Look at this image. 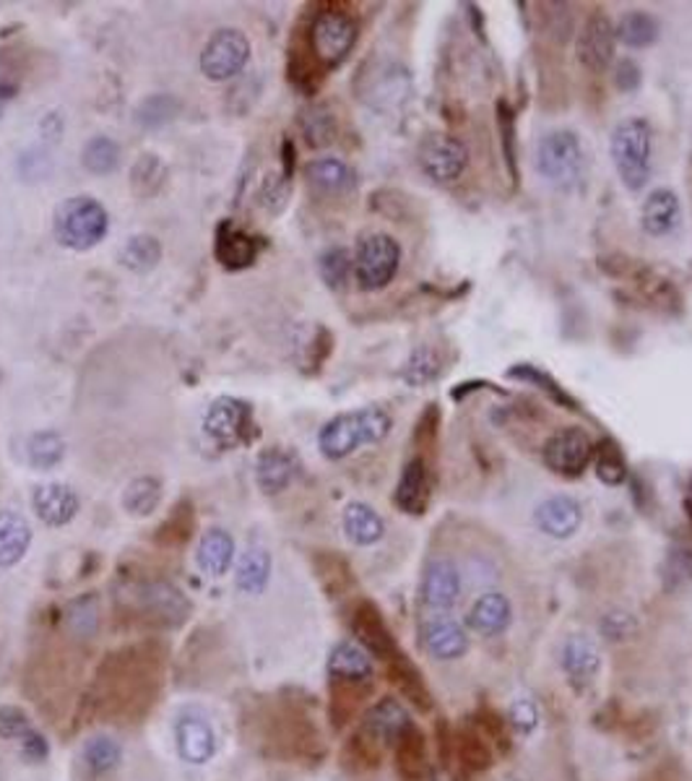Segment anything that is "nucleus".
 <instances>
[{
  "mask_svg": "<svg viewBox=\"0 0 692 781\" xmlns=\"http://www.w3.org/2000/svg\"><path fill=\"white\" fill-rule=\"evenodd\" d=\"M394 420L383 407H365L357 412L336 415L318 433L320 454L331 462L347 458L349 454L367 443H380L390 433Z\"/></svg>",
  "mask_w": 692,
  "mask_h": 781,
  "instance_id": "1",
  "label": "nucleus"
},
{
  "mask_svg": "<svg viewBox=\"0 0 692 781\" xmlns=\"http://www.w3.org/2000/svg\"><path fill=\"white\" fill-rule=\"evenodd\" d=\"M109 230L107 209L92 196L66 198L55 209V237L68 250H92L105 240Z\"/></svg>",
  "mask_w": 692,
  "mask_h": 781,
  "instance_id": "2",
  "label": "nucleus"
},
{
  "mask_svg": "<svg viewBox=\"0 0 692 781\" xmlns=\"http://www.w3.org/2000/svg\"><path fill=\"white\" fill-rule=\"evenodd\" d=\"M612 162L628 190H641L650 177V126L643 118H628L612 130Z\"/></svg>",
  "mask_w": 692,
  "mask_h": 781,
  "instance_id": "3",
  "label": "nucleus"
},
{
  "mask_svg": "<svg viewBox=\"0 0 692 781\" xmlns=\"http://www.w3.org/2000/svg\"><path fill=\"white\" fill-rule=\"evenodd\" d=\"M537 170L547 183L571 190L584 175V149L573 130H552L537 143Z\"/></svg>",
  "mask_w": 692,
  "mask_h": 781,
  "instance_id": "4",
  "label": "nucleus"
},
{
  "mask_svg": "<svg viewBox=\"0 0 692 781\" xmlns=\"http://www.w3.org/2000/svg\"><path fill=\"white\" fill-rule=\"evenodd\" d=\"M401 266V248L386 232H370L354 253V279L365 292L383 290L394 282Z\"/></svg>",
  "mask_w": 692,
  "mask_h": 781,
  "instance_id": "5",
  "label": "nucleus"
},
{
  "mask_svg": "<svg viewBox=\"0 0 692 781\" xmlns=\"http://www.w3.org/2000/svg\"><path fill=\"white\" fill-rule=\"evenodd\" d=\"M357 43V22L344 11H320L310 24L313 55L324 68H336L347 60Z\"/></svg>",
  "mask_w": 692,
  "mask_h": 781,
  "instance_id": "6",
  "label": "nucleus"
},
{
  "mask_svg": "<svg viewBox=\"0 0 692 781\" xmlns=\"http://www.w3.org/2000/svg\"><path fill=\"white\" fill-rule=\"evenodd\" d=\"M203 433L214 441L219 448H237L253 441L256 422L248 401L235 396H219L203 417Z\"/></svg>",
  "mask_w": 692,
  "mask_h": 781,
  "instance_id": "7",
  "label": "nucleus"
},
{
  "mask_svg": "<svg viewBox=\"0 0 692 781\" xmlns=\"http://www.w3.org/2000/svg\"><path fill=\"white\" fill-rule=\"evenodd\" d=\"M250 58V39L239 30H219L211 34L201 53V71L211 81L237 77Z\"/></svg>",
  "mask_w": 692,
  "mask_h": 781,
  "instance_id": "8",
  "label": "nucleus"
},
{
  "mask_svg": "<svg viewBox=\"0 0 692 781\" xmlns=\"http://www.w3.org/2000/svg\"><path fill=\"white\" fill-rule=\"evenodd\" d=\"M420 164L435 183H456L469 164V149L448 133H433L422 141Z\"/></svg>",
  "mask_w": 692,
  "mask_h": 781,
  "instance_id": "9",
  "label": "nucleus"
},
{
  "mask_svg": "<svg viewBox=\"0 0 692 781\" xmlns=\"http://www.w3.org/2000/svg\"><path fill=\"white\" fill-rule=\"evenodd\" d=\"M594 458V441L586 430L563 428L558 430L544 445V464L560 477L584 475L588 462Z\"/></svg>",
  "mask_w": 692,
  "mask_h": 781,
  "instance_id": "10",
  "label": "nucleus"
},
{
  "mask_svg": "<svg viewBox=\"0 0 692 781\" xmlns=\"http://www.w3.org/2000/svg\"><path fill=\"white\" fill-rule=\"evenodd\" d=\"M420 597L424 609L433 615L450 613V609L456 607V602L461 599V573H458L454 560L448 558L430 560L422 575Z\"/></svg>",
  "mask_w": 692,
  "mask_h": 781,
  "instance_id": "11",
  "label": "nucleus"
},
{
  "mask_svg": "<svg viewBox=\"0 0 692 781\" xmlns=\"http://www.w3.org/2000/svg\"><path fill=\"white\" fill-rule=\"evenodd\" d=\"M617 47V32L614 24L609 22L605 13H594L586 19L584 30L578 34V60L580 66L588 68L591 73H605L609 63L614 60Z\"/></svg>",
  "mask_w": 692,
  "mask_h": 781,
  "instance_id": "12",
  "label": "nucleus"
},
{
  "mask_svg": "<svg viewBox=\"0 0 692 781\" xmlns=\"http://www.w3.org/2000/svg\"><path fill=\"white\" fill-rule=\"evenodd\" d=\"M422 643L435 660H445V662L458 660V656H464L466 649H469V639H466L464 626L450 618L448 613L430 615V618L422 622Z\"/></svg>",
  "mask_w": 692,
  "mask_h": 781,
  "instance_id": "13",
  "label": "nucleus"
},
{
  "mask_svg": "<svg viewBox=\"0 0 692 781\" xmlns=\"http://www.w3.org/2000/svg\"><path fill=\"white\" fill-rule=\"evenodd\" d=\"M175 745L185 763H209L216 756L214 727L203 716L185 714L175 724Z\"/></svg>",
  "mask_w": 692,
  "mask_h": 781,
  "instance_id": "14",
  "label": "nucleus"
},
{
  "mask_svg": "<svg viewBox=\"0 0 692 781\" xmlns=\"http://www.w3.org/2000/svg\"><path fill=\"white\" fill-rule=\"evenodd\" d=\"M32 509L37 513L39 521H45L47 526H66L79 516V496L68 485L47 482L34 488L32 492Z\"/></svg>",
  "mask_w": 692,
  "mask_h": 781,
  "instance_id": "15",
  "label": "nucleus"
},
{
  "mask_svg": "<svg viewBox=\"0 0 692 781\" xmlns=\"http://www.w3.org/2000/svg\"><path fill=\"white\" fill-rule=\"evenodd\" d=\"M539 532H544L552 539H567L580 529L584 521V509L571 496H552L544 503H539L537 513H533Z\"/></svg>",
  "mask_w": 692,
  "mask_h": 781,
  "instance_id": "16",
  "label": "nucleus"
},
{
  "mask_svg": "<svg viewBox=\"0 0 692 781\" xmlns=\"http://www.w3.org/2000/svg\"><path fill=\"white\" fill-rule=\"evenodd\" d=\"M260 248H263V240L260 237L248 235V232L239 230L237 224H232V222L219 224L214 253L224 269H230V271L248 269V266H253V260L258 258Z\"/></svg>",
  "mask_w": 692,
  "mask_h": 781,
  "instance_id": "17",
  "label": "nucleus"
},
{
  "mask_svg": "<svg viewBox=\"0 0 692 781\" xmlns=\"http://www.w3.org/2000/svg\"><path fill=\"white\" fill-rule=\"evenodd\" d=\"M560 664H563L565 675L571 677L573 683L586 685L599 673L601 651L594 639H588L584 633H573L567 636L563 646H560Z\"/></svg>",
  "mask_w": 692,
  "mask_h": 781,
  "instance_id": "18",
  "label": "nucleus"
},
{
  "mask_svg": "<svg viewBox=\"0 0 692 781\" xmlns=\"http://www.w3.org/2000/svg\"><path fill=\"white\" fill-rule=\"evenodd\" d=\"M430 503V469L422 456L411 458L396 485V505L411 516H422Z\"/></svg>",
  "mask_w": 692,
  "mask_h": 781,
  "instance_id": "19",
  "label": "nucleus"
},
{
  "mask_svg": "<svg viewBox=\"0 0 692 781\" xmlns=\"http://www.w3.org/2000/svg\"><path fill=\"white\" fill-rule=\"evenodd\" d=\"M511 615H513L511 599L500 592H488L482 594V597L474 602V607L469 609L466 626L474 630L477 636L492 639V636H500L503 630H508Z\"/></svg>",
  "mask_w": 692,
  "mask_h": 781,
  "instance_id": "20",
  "label": "nucleus"
},
{
  "mask_svg": "<svg viewBox=\"0 0 692 781\" xmlns=\"http://www.w3.org/2000/svg\"><path fill=\"white\" fill-rule=\"evenodd\" d=\"M680 217H682V207L675 190L656 188L650 190V196L643 201L641 224L648 235L654 237L669 235V232L680 224Z\"/></svg>",
  "mask_w": 692,
  "mask_h": 781,
  "instance_id": "21",
  "label": "nucleus"
},
{
  "mask_svg": "<svg viewBox=\"0 0 692 781\" xmlns=\"http://www.w3.org/2000/svg\"><path fill=\"white\" fill-rule=\"evenodd\" d=\"M294 475H297V462L286 451L269 448L258 456L256 482L266 496H277V492L290 488Z\"/></svg>",
  "mask_w": 692,
  "mask_h": 781,
  "instance_id": "22",
  "label": "nucleus"
},
{
  "mask_svg": "<svg viewBox=\"0 0 692 781\" xmlns=\"http://www.w3.org/2000/svg\"><path fill=\"white\" fill-rule=\"evenodd\" d=\"M196 563L206 575H224L235 563V539L224 529H209L198 543Z\"/></svg>",
  "mask_w": 692,
  "mask_h": 781,
  "instance_id": "23",
  "label": "nucleus"
},
{
  "mask_svg": "<svg viewBox=\"0 0 692 781\" xmlns=\"http://www.w3.org/2000/svg\"><path fill=\"white\" fill-rule=\"evenodd\" d=\"M32 545V526L22 513L0 511V568H13Z\"/></svg>",
  "mask_w": 692,
  "mask_h": 781,
  "instance_id": "24",
  "label": "nucleus"
},
{
  "mask_svg": "<svg viewBox=\"0 0 692 781\" xmlns=\"http://www.w3.org/2000/svg\"><path fill=\"white\" fill-rule=\"evenodd\" d=\"M341 524H344V534L349 543L360 547L380 543L383 534H386V524H383L378 511H375L373 505L360 503V500H354V503L347 505L344 516H341Z\"/></svg>",
  "mask_w": 692,
  "mask_h": 781,
  "instance_id": "25",
  "label": "nucleus"
},
{
  "mask_svg": "<svg viewBox=\"0 0 692 781\" xmlns=\"http://www.w3.org/2000/svg\"><path fill=\"white\" fill-rule=\"evenodd\" d=\"M307 183L315 194L324 196H341L347 190L354 188V173L347 162L333 160V156H326V160H315L307 164L305 170Z\"/></svg>",
  "mask_w": 692,
  "mask_h": 781,
  "instance_id": "26",
  "label": "nucleus"
},
{
  "mask_svg": "<svg viewBox=\"0 0 692 781\" xmlns=\"http://www.w3.org/2000/svg\"><path fill=\"white\" fill-rule=\"evenodd\" d=\"M271 579V552L260 545H250L248 550L239 555L235 584L243 594L258 597L266 592Z\"/></svg>",
  "mask_w": 692,
  "mask_h": 781,
  "instance_id": "27",
  "label": "nucleus"
},
{
  "mask_svg": "<svg viewBox=\"0 0 692 781\" xmlns=\"http://www.w3.org/2000/svg\"><path fill=\"white\" fill-rule=\"evenodd\" d=\"M328 673L336 680L347 683H365L373 677V662H370L367 651L354 641H341L339 646L328 656Z\"/></svg>",
  "mask_w": 692,
  "mask_h": 781,
  "instance_id": "28",
  "label": "nucleus"
},
{
  "mask_svg": "<svg viewBox=\"0 0 692 781\" xmlns=\"http://www.w3.org/2000/svg\"><path fill=\"white\" fill-rule=\"evenodd\" d=\"M409 727L407 709L394 698H386L367 714V732L375 739H399Z\"/></svg>",
  "mask_w": 692,
  "mask_h": 781,
  "instance_id": "29",
  "label": "nucleus"
},
{
  "mask_svg": "<svg viewBox=\"0 0 692 781\" xmlns=\"http://www.w3.org/2000/svg\"><path fill=\"white\" fill-rule=\"evenodd\" d=\"M617 39L622 45L633 47V50H641V47H648L656 43L659 37V22L646 11H630L620 19L617 24Z\"/></svg>",
  "mask_w": 692,
  "mask_h": 781,
  "instance_id": "30",
  "label": "nucleus"
},
{
  "mask_svg": "<svg viewBox=\"0 0 692 781\" xmlns=\"http://www.w3.org/2000/svg\"><path fill=\"white\" fill-rule=\"evenodd\" d=\"M162 503V482L156 477H136L122 492V509L130 516H152Z\"/></svg>",
  "mask_w": 692,
  "mask_h": 781,
  "instance_id": "31",
  "label": "nucleus"
},
{
  "mask_svg": "<svg viewBox=\"0 0 692 781\" xmlns=\"http://www.w3.org/2000/svg\"><path fill=\"white\" fill-rule=\"evenodd\" d=\"M441 373H443L441 354H437L433 347H424V345L417 347L414 352L409 354L407 365L401 368V378L407 381L411 388L430 386V383L441 378Z\"/></svg>",
  "mask_w": 692,
  "mask_h": 781,
  "instance_id": "32",
  "label": "nucleus"
},
{
  "mask_svg": "<svg viewBox=\"0 0 692 781\" xmlns=\"http://www.w3.org/2000/svg\"><path fill=\"white\" fill-rule=\"evenodd\" d=\"M160 258H162V245L160 240L152 235L130 237L120 250V264L136 273L152 271L154 266L160 264Z\"/></svg>",
  "mask_w": 692,
  "mask_h": 781,
  "instance_id": "33",
  "label": "nucleus"
},
{
  "mask_svg": "<svg viewBox=\"0 0 692 781\" xmlns=\"http://www.w3.org/2000/svg\"><path fill=\"white\" fill-rule=\"evenodd\" d=\"M66 456V441L55 430H45V433H34L26 443V458L34 469H52L63 462Z\"/></svg>",
  "mask_w": 692,
  "mask_h": 781,
  "instance_id": "34",
  "label": "nucleus"
},
{
  "mask_svg": "<svg viewBox=\"0 0 692 781\" xmlns=\"http://www.w3.org/2000/svg\"><path fill=\"white\" fill-rule=\"evenodd\" d=\"M81 758H84V766L94 773H109L120 766L122 760V748L118 745V739L97 735L92 739H86L84 750H81Z\"/></svg>",
  "mask_w": 692,
  "mask_h": 781,
  "instance_id": "35",
  "label": "nucleus"
},
{
  "mask_svg": "<svg viewBox=\"0 0 692 781\" xmlns=\"http://www.w3.org/2000/svg\"><path fill=\"white\" fill-rule=\"evenodd\" d=\"M300 126H303L305 141L310 143L313 149H324L336 139V118L331 109L324 105L305 109L303 118H300Z\"/></svg>",
  "mask_w": 692,
  "mask_h": 781,
  "instance_id": "36",
  "label": "nucleus"
},
{
  "mask_svg": "<svg viewBox=\"0 0 692 781\" xmlns=\"http://www.w3.org/2000/svg\"><path fill=\"white\" fill-rule=\"evenodd\" d=\"M81 162L89 173L94 175H109L120 162V147L107 136H94L81 152Z\"/></svg>",
  "mask_w": 692,
  "mask_h": 781,
  "instance_id": "37",
  "label": "nucleus"
},
{
  "mask_svg": "<svg viewBox=\"0 0 692 781\" xmlns=\"http://www.w3.org/2000/svg\"><path fill=\"white\" fill-rule=\"evenodd\" d=\"M596 454V477L609 488H617L628 479V462L622 456L620 445L614 441H601L599 448H594Z\"/></svg>",
  "mask_w": 692,
  "mask_h": 781,
  "instance_id": "38",
  "label": "nucleus"
},
{
  "mask_svg": "<svg viewBox=\"0 0 692 781\" xmlns=\"http://www.w3.org/2000/svg\"><path fill=\"white\" fill-rule=\"evenodd\" d=\"M318 271L331 290H344L354 271V258L344 248H328L318 258Z\"/></svg>",
  "mask_w": 692,
  "mask_h": 781,
  "instance_id": "39",
  "label": "nucleus"
},
{
  "mask_svg": "<svg viewBox=\"0 0 692 781\" xmlns=\"http://www.w3.org/2000/svg\"><path fill=\"white\" fill-rule=\"evenodd\" d=\"M508 378H518V381L529 383V386H539L541 391H547V394H550L554 401H560V404H565V407L575 409V401L571 399V396L565 394L563 388L558 386V381H554L552 375L541 373L539 368H533V365H516V368L508 370Z\"/></svg>",
  "mask_w": 692,
  "mask_h": 781,
  "instance_id": "40",
  "label": "nucleus"
},
{
  "mask_svg": "<svg viewBox=\"0 0 692 781\" xmlns=\"http://www.w3.org/2000/svg\"><path fill=\"white\" fill-rule=\"evenodd\" d=\"M357 633L362 636V641L367 643L370 649H375V651H380V654H386V651L390 649V641H388V630L386 626H383V620L378 618V613H375L373 607L365 605L357 613Z\"/></svg>",
  "mask_w": 692,
  "mask_h": 781,
  "instance_id": "41",
  "label": "nucleus"
},
{
  "mask_svg": "<svg viewBox=\"0 0 692 781\" xmlns=\"http://www.w3.org/2000/svg\"><path fill=\"white\" fill-rule=\"evenodd\" d=\"M146 594L149 599H152L156 615L180 620L183 615L188 613V599H185L173 584H154L146 588Z\"/></svg>",
  "mask_w": 692,
  "mask_h": 781,
  "instance_id": "42",
  "label": "nucleus"
},
{
  "mask_svg": "<svg viewBox=\"0 0 692 781\" xmlns=\"http://www.w3.org/2000/svg\"><path fill=\"white\" fill-rule=\"evenodd\" d=\"M497 113H500V133H503L505 160L511 164V175H516V118H513V109L505 105V102H500Z\"/></svg>",
  "mask_w": 692,
  "mask_h": 781,
  "instance_id": "43",
  "label": "nucleus"
},
{
  "mask_svg": "<svg viewBox=\"0 0 692 781\" xmlns=\"http://www.w3.org/2000/svg\"><path fill=\"white\" fill-rule=\"evenodd\" d=\"M511 722L513 727H516L520 735H531L533 727L539 724V711L533 701L529 698H518V701L511 703Z\"/></svg>",
  "mask_w": 692,
  "mask_h": 781,
  "instance_id": "44",
  "label": "nucleus"
},
{
  "mask_svg": "<svg viewBox=\"0 0 692 781\" xmlns=\"http://www.w3.org/2000/svg\"><path fill=\"white\" fill-rule=\"evenodd\" d=\"M32 732L30 719H26L19 709H0V735L9 739H22Z\"/></svg>",
  "mask_w": 692,
  "mask_h": 781,
  "instance_id": "45",
  "label": "nucleus"
},
{
  "mask_svg": "<svg viewBox=\"0 0 692 781\" xmlns=\"http://www.w3.org/2000/svg\"><path fill=\"white\" fill-rule=\"evenodd\" d=\"M641 79H643V73H641V66L635 63V60H620L614 68V86L620 89V92H635V89L641 86Z\"/></svg>",
  "mask_w": 692,
  "mask_h": 781,
  "instance_id": "46",
  "label": "nucleus"
},
{
  "mask_svg": "<svg viewBox=\"0 0 692 781\" xmlns=\"http://www.w3.org/2000/svg\"><path fill=\"white\" fill-rule=\"evenodd\" d=\"M19 748H22V753L30 760H43L47 756V743H45V737L43 735H37V732H30V735L19 739Z\"/></svg>",
  "mask_w": 692,
  "mask_h": 781,
  "instance_id": "47",
  "label": "nucleus"
},
{
  "mask_svg": "<svg viewBox=\"0 0 692 781\" xmlns=\"http://www.w3.org/2000/svg\"><path fill=\"white\" fill-rule=\"evenodd\" d=\"M16 97V86L5 84V81H0V118H3L5 107H9V102Z\"/></svg>",
  "mask_w": 692,
  "mask_h": 781,
  "instance_id": "48",
  "label": "nucleus"
},
{
  "mask_svg": "<svg viewBox=\"0 0 692 781\" xmlns=\"http://www.w3.org/2000/svg\"><path fill=\"white\" fill-rule=\"evenodd\" d=\"M684 511H688V516L692 518V477L688 482V490H684Z\"/></svg>",
  "mask_w": 692,
  "mask_h": 781,
  "instance_id": "49",
  "label": "nucleus"
}]
</instances>
